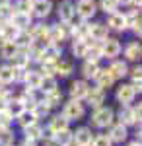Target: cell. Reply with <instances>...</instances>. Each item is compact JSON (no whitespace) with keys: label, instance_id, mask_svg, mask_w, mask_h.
Masks as SVG:
<instances>
[{"label":"cell","instance_id":"6da1fadb","mask_svg":"<svg viewBox=\"0 0 142 146\" xmlns=\"http://www.w3.org/2000/svg\"><path fill=\"white\" fill-rule=\"evenodd\" d=\"M62 115H64L68 121H72V119H80V117L84 115V105L80 103V100H70L64 105Z\"/></svg>","mask_w":142,"mask_h":146},{"label":"cell","instance_id":"7a4b0ae2","mask_svg":"<svg viewBox=\"0 0 142 146\" xmlns=\"http://www.w3.org/2000/svg\"><path fill=\"white\" fill-rule=\"evenodd\" d=\"M119 119L125 127L127 125H134L136 121H140V105L138 107H125V109H121Z\"/></svg>","mask_w":142,"mask_h":146},{"label":"cell","instance_id":"3957f363","mask_svg":"<svg viewBox=\"0 0 142 146\" xmlns=\"http://www.w3.org/2000/svg\"><path fill=\"white\" fill-rule=\"evenodd\" d=\"M92 119H94V125L96 127H107L113 121V111H111L109 107H98Z\"/></svg>","mask_w":142,"mask_h":146},{"label":"cell","instance_id":"277c9868","mask_svg":"<svg viewBox=\"0 0 142 146\" xmlns=\"http://www.w3.org/2000/svg\"><path fill=\"white\" fill-rule=\"evenodd\" d=\"M10 23H14L18 29H27L31 25V14L29 12H14L10 18Z\"/></svg>","mask_w":142,"mask_h":146},{"label":"cell","instance_id":"5b68a950","mask_svg":"<svg viewBox=\"0 0 142 146\" xmlns=\"http://www.w3.org/2000/svg\"><path fill=\"white\" fill-rule=\"evenodd\" d=\"M74 10H76V14L82 20H88V18H92L96 14V2L94 0H80Z\"/></svg>","mask_w":142,"mask_h":146},{"label":"cell","instance_id":"8992f818","mask_svg":"<svg viewBox=\"0 0 142 146\" xmlns=\"http://www.w3.org/2000/svg\"><path fill=\"white\" fill-rule=\"evenodd\" d=\"M121 53V43L117 39H103V45H101V55L107 56V58H115Z\"/></svg>","mask_w":142,"mask_h":146},{"label":"cell","instance_id":"52a82bcc","mask_svg":"<svg viewBox=\"0 0 142 146\" xmlns=\"http://www.w3.org/2000/svg\"><path fill=\"white\" fill-rule=\"evenodd\" d=\"M31 10L37 18H47L53 10V4H51V0H33Z\"/></svg>","mask_w":142,"mask_h":146},{"label":"cell","instance_id":"ba28073f","mask_svg":"<svg viewBox=\"0 0 142 146\" xmlns=\"http://www.w3.org/2000/svg\"><path fill=\"white\" fill-rule=\"evenodd\" d=\"M88 103L92 105V107H101V103L105 101V90L103 88H92V90L88 92Z\"/></svg>","mask_w":142,"mask_h":146},{"label":"cell","instance_id":"9c48e42d","mask_svg":"<svg viewBox=\"0 0 142 146\" xmlns=\"http://www.w3.org/2000/svg\"><path fill=\"white\" fill-rule=\"evenodd\" d=\"M88 92H90V86H88L84 80H76V82L70 86V96H72V100H84L88 96Z\"/></svg>","mask_w":142,"mask_h":146},{"label":"cell","instance_id":"30bf717a","mask_svg":"<svg viewBox=\"0 0 142 146\" xmlns=\"http://www.w3.org/2000/svg\"><path fill=\"white\" fill-rule=\"evenodd\" d=\"M134 96H136V90H134L132 86H121L119 90H117V100H119L121 103H125V105L132 103Z\"/></svg>","mask_w":142,"mask_h":146},{"label":"cell","instance_id":"8fae6325","mask_svg":"<svg viewBox=\"0 0 142 146\" xmlns=\"http://www.w3.org/2000/svg\"><path fill=\"white\" fill-rule=\"evenodd\" d=\"M88 35L94 41H103V39H107V25H103V23H92Z\"/></svg>","mask_w":142,"mask_h":146},{"label":"cell","instance_id":"7c38bea8","mask_svg":"<svg viewBox=\"0 0 142 146\" xmlns=\"http://www.w3.org/2000/svg\"><path fill=\"white\" fill-rule=\"evenodd\" d=\"M58 56H60V45L49 41V43L43 47V60H56Z\"/></svg>","mask_w":142,"mask_h":146},{"label":"cell","instance_id":"4fadbf2b","mask_svg":"<svg viewBox=\"0 0 142 146\" xmlns=\"http://www.w3.org/2000/svg\"><path fill=\"white\" fill-rule=\"evenodd\" d=\"M74 14H76V10H74V4H72L70 0H64V2L58 6V16H60L62 22H70V20L74 18Z\"/></svg>","mask_w":142,"mask_h":146},{"label":"cell","instance_id":"5bb4252c","mask_svg":"<svg viewBox=\"0 0 142 146\" xmlns=\"http://www.w3.org/2000/svg\"><path fill=\"white\" fill-rule=\"evenodd\" d=\"M72 138H74V142H76L78 146L90 144V142H92V131H90L88 127H82V129H78L76 133L72 135Z\"/></svg>","mask_w":142,"mask_h":146},{"label":"cell","instance_id":"9a60e30c","mask_svg":"<svg viewBox=\"0 0 142 146\" xmlns=\"http://www.w3.org/2000/svg\"><path fill=\"white\" fill-rule=\"evenodd\" d=\"M96 80H98V88H111V84L115 82V78H113V74H111L109 70L105 68V70H99L98 74H96Z\"/></svg>","mask_w":142,"mask_h":146},{"label":"cell","instance_id":"2e32d148","mask_svg":"<svg viewBox=\"0 0 142 146\" xmlns=\"http://www.w3.org/2000/svg\"><path fill=\"white\" fill-rule=\"evenodd\" d=\"M109 138H111V142H123L127 138V127L123 123L113 125L111 127V133H109Z\"/></svg>","mask_w":142,"mask_h":146},{"label":"cell","instance_id":"e0dca14e","mask_svg":"<svg viewBox=\"0 0 142 146\" xmlns=\"http://www.w3.org/2000/svg\"><path fill=\"white\" fill-rule=\"evenodd\" d=\"M41 78H43V74H39V72H33V70H27V74H25V86H27V90H39V84H41Z\"/></svg>","mask_w":142,"mask_h":146},{"label":"cell","instance_id":"ac0fdd59","mask_svg":"<svg viewBox=\"0 0 142 146\" xmlns=\"http://www.w3.org/2000/svg\"><path fill=\"white\" fill-rule=\"evenodd\" d=\"M20 31H22V29H18V27H16L14 23H10V22L2 23V39H4V41H14Z\"/></svg>","mask_w":142,"mask_h":146},{"label":"cell","instance_id":"d6986e66","mask_svg":"<svg viewBox=\"0 0 142 146\" xmlns=\"http://www.w3.org/2000/svg\"><path fill=\"white\" fill-rule=\"evenodd\" d=\"M49 29L51 27H47V25H33L31 31H29V35H31L33 41H45V39H49Z\"/></svg>","mask_w":142,"mask_h":146},{"label":"cell","instance_id":"ffe728a7","mask_svg":"<svg viewBox=\"0 0 142 146\" xmlns=\"http://www.w3.org/2000/svg\"><path fill=\"white\" fill-rule=\"evenodd\" d=\"M109 27L113 29H117V31H123V29H127V20H125V16L123 14H111L109 16Z\"/></svg>","mask_w":142,"mask_h":146},{"label":"cell","instance_id":"44dd1931","mask_svg":"<svg viewBox=\"0 0 142 146\" xmlns=\"http://www.w3.org/2000/svg\"><path fill=\"white\" fill-rule=\"evenodd\" d=\"M109 72L113 74V78H123V76H127L129 74V68H127V64L125 62H121V60H115L113 64L109 66Z\"/></svg>","mask_w":142,"mask_h":146},{"label":"cell","instance_id":"7402d4cb","mask_svg":"<svg viewBox=\"0 0 142 146\" xmlns=\"http://www.w3.org/2000/svg\"><path fill=\"white\" fill-rule=\"evenodd\" d=\"M43 135V129H41V125L37 123H31L25 127V138H29V140H39Z\"/></svg>","mask_w":142,"mask_h":146},{"label":"cell","instance_id":"603a6c76","mask_svg":"<svg viewBox=\"0 0 142 146\" xmlns=\"http://www.w3.org/2000/svg\"><path fill=\"white\" fill-rule=\"evenodd\" d=\"M53 140H55L58 146H66L70 140H72V133L68 129H62V131H56L53 133Z\"/></svg>","mask_w":142,"mask_h":146},{"label":"cell","instance_id":"cb8c5ba5","mask_svg":"<svg viewBox=\"0 0 142 146\" xmlns=\"http://www.w3.org/2000/svg\"><path fill=\"white\" fill-rule=\"evenodd\" d=\"M16 51H18V45L14 41H4L0 45V55L4 56V58H12V56L16 55Z\"/></svg>","mask_w":142,"mask_h":146},{"label":"cell","instance_id":"d4e9b609","mask_svg":"<svg viewBox=\"0 0 142 146\" xmlns=\"http://www.w3.org/2000/svg\"><path fill=\"white\" fill-rule=\"evenodd\" d=\"M99 72V66L96 60H88L86 64L82 66V74H84V78H96V74Z\"/></svg>","mask_w":142,"mask_h":146},{"label":"cell","instance_id":"484cf974","mask_svg":"<svg viewBox=\"0 0 142 146\" xmlns=\"http://www.w3.org/2000/svg\"><path fill=\"white\" fill-rule=\"evenodd\" d=\"M49 105L45 103V101H35V105L31 107V113L35 115V119H41V117H47L49 115Z\"/></svg>","mask_w":142,"mask_h":146},{"label":"cell","instance_id":"4316f807","mask_svg":"<svg viewBox=\"0 0 142 146\" xmlns=\"http://www.w3.org/2000/svg\"><path fill=\"white\" fill-rule=\"evenodd\" d=\"M86 56H88V60H96L98 62L99 58H101V45L99 43H90L88 45V51H86Z\"/></svg>","mask_w":142,"mask_h":146},{"label":"cell","instance_id":"83f0119b","mask_svg":"<svg viewBox=\"0 0 142 146\" xmlns=\"http://www.w3.org/2000/svg\"><path fill=\"white\" fill-rule=\"evenodd\" d=\"M62 129H68V119L64 115H56L51 121V133H56V131H62Z\"/></svg>","mask_w":142,"mask_h":146},{"label":"cell","instance_id":"f1b7e54d","mask_svg":"<svg viewBox=\"0 0 142 146\" xmlns=\"http://www.w3.org/2000/svg\"><path fill=\"white\" fill-rule=\"evenodd\" d=\"M140 53H142V49H140L138 43H129L127 49H125V55H127L129 60H138L140 58Z\"/></svg>","mask_w":142,"mask_h":146},{"label":"cell","instance_id":"f546056e","mask_svg":"<svg viewBox=\"0 0 142 146\" xmlns=\"http://www.w3.org/2000/svg\"><path fill=\"white\" fill-rule=\"evenodd\" d=\"M14 74H16L14 66H0V84H10V82H14Z\"/></svg>","mask_w":142,"mask_h":146},{"label":"cell","instance_id":"4dcf8cb0","mask_svg":"<svg viewBox=\"0 0 142 146\" xmlns=\"http://www.w3.org/2000/svg\"><path fill=\"white\" fill-rule=\"evenodd\" d=\"M39 88H41L45 94L55 92L56 90V80L53 78V76H43V78H41V84H39Z\"/></svg>","mask_w":142,"mask_h":146},{"label":"cell","instance_id":"1f68e13d","mask_svg":"<svg viewBox=\"0 0 142 146\" xmlns=\"http://www.w3.org/2000/svg\"><path fill=\"white\" fill-rule=\"evenodd\" d=\"M60 100H62V94L58 90H55V92H49V94H45V103L49 105V107H55V105H58L60 103Z\"/></svg>","mask_w":142,"mask_h":146},{"label":"cell","instance_id":"d6a6232c","mask_svg":"<svg viewBox=\"0 0 142 146\" xmlns=\"http://www.w3.org/2000/svg\"><path fill=\"white\" fill-rule=\"evenodd\" d=\"M18 121H20V125H22L23 129L27 127V125H31V123H35V115H33L31 111H27V109H23L20 115H18Z\"/></svg>","mask_w":142,"mask_h":146},{"label":"cell","instance_id":"836d02e7","mask_svg":"<svg viewBox=\"0 0 142 146\" xmlns=\"http://www.w3.org/2000/svg\"><path fill=\"white\" fill-rule=\"evenodd\" d=\"M14 140V135L10 133L8 127H0V146H10Z\"/></svg>","mask_w":142,"mask_h":146},{"label":"cell","instance_id":"e575fe53","mask_svg":"<svg viewBox=\"0 0 142 146\" xmlns=\"http://www.w3.org/2000/svg\"><path fill=\"white\" fill-rule=\"evenodd\" d=\"M6 109L12 113V117H18V115H20L25 107L22 105V101H20V100H18V101H12L10 100V101H8V105H6Z\"/></svg>","mask_w":142,"mask_h":146},{"label":"cell","instance_id":"d590c367","mask_svg":"<svg viewBox=\"0 0 142 146\" xmlns=\"http://www.w3.org/2000/svg\"><path fill=\"white\" fill-rule=\"evenodd\" d=\"M72 72V62H68V60H60V62H56V74H60V76H68Z\"/></svg>","mask_w":142,"mask_h":146},{"label":"cell","instance_id":"8d00e7d4","mask_svg":"<svg viewBox=\"0 0 142 146\" xmlns=\"http://www.w3.org/2000/svg\"><path fill=\"white\" fill-rule=\"evenodd\" d=\"M101 10L107 12V14H113V12L119 8V0H101Z\"/></svg>","mask_w":142,"mask_h":146},{"label":"cell","instance_id":"74e56055","mask_svg":"<svg viewBox=\"0 0 142 146\" xmlns=\"http://www.w3.org/2000/svg\"><path fill=\"white\" fill-rule=\"evenodd\" d=\"M131 76H132V88L140 92V82H142V68H140V66H136V68H134V70L131 72Z\"/></svg>","mask_w":142,"mask_h":146},{"label":"cell","instance_id":"f35d334b","mask_svg":"<svg viewBox=\"0 0 142 146\" xmlns=\"http://www.w3.org/2000/svg\"><path fill=\"white\" fill-rule=\"evenodd\" d=\"M12 121H14L12 113L8 111L6 107H2V109H0V127H10Z\"/></svg>","mask_w":142,"mask_h":146},{"label":"cell","instance_id":"ab89813d","mask_svg":"<svg viewBox=\"0 0 142 146\" xmlns=\"http://www.w3.org/2000/svg\"><path fill=\"white\" fill-rule=\"evenodd\" d=\"M43 72H45V76L56 74V60H43Z\"/></svg>","mask_w":142,"mask_h":146},{"label":"cell","instance_id":"60d3db41","mask_svg":"<svg viewBox=\"0 0 142 146\" xmlns=\"http://www.w3.org/2000/svg\"><path fill=\"white\" fill-rule=\"evenodd\" d=\"M94 146H111V138L107 135H99L94 140Z\"/></svg>","mask_w":142,"mask_h":146},{"label":"cell","instance_id":"b9f144b4","mask_svg":"<svg viewBox=\"0 0 142 146\" xmlns=\"http://www.w3.org/2000/svg\"><path fill=\"white\" fill-rule=\"evenodd\" d=\"M14 12L10 10V4L8 6H0V20H10Z\"/></svg>","mask_w":142,"mask_h":146},{"label":"cell","instance_id":"7bdbcfd3","mask_svg":"<svg viewBox=\"0 0 142 146\" xmlns=\"http://www.w3.org/2000/svg\"><path fill=\"white\" fill-rule=\"evenodd\" d=\"M29 8H31V0H20L16 6L18 12H29Z\"/></svg>","mask_w":142,"mask_h":146},{"label":"cell","instance_id":"ee69618b","mask_svg":"<svg viewBox=\"0 0 142 146\" xmlns=\"http://www.w3.org/2000/svg\"><path fill=\"white\" fill-rule=\"evenodd\" d=\"M23 146H35V140H29V138H25V142H23Z\"/></svg>","mask_w":142,"mask_h":146},{"label":"cell","instance_id":"f6af8a7d","mask_svg":"<svg viewBox=\"0 0 142 146\" xmlns=\"http://www.w3.org/2000/svg\"><path fill=\"white\" fill-rule=\"evenodd\" d=\"M10 4V0H0V6H8Z\"/></svg>","mask_w":142,"mask_h":146},{"label":"cell","instance_id":"bcb514c9","mask_svg":"<svg viewBox=\"0 0 142 146\" xmlns=\"http://www.w3.org/2000/svg\"><path fill=\"white\" fill-rule=\"evenodd\" d=\"M132 0H119V4H131Z\"/></svg>","mask_w":142,"mask_h":146},{"label":"cell","instance_id":"7dc6e473","mask_svg":"<svg viewBox=\"0 0 142 146\" xmlns=\"http://www.w3.org/2000/svg\"><path fill=\"white\" fill-rule=\"evenodd\" d=\"M66 146H78V144H76V142H74V138H72V140H70V142H68V144H66Z\"/></svg>","mask_w":142,"mask_h":146},{"label":"cell","instance_id":"c3c4849f","mask_svg":"<svg viewBox=\"0 0 142 146\" xmlns=\"http://www.w3.org/2000/svg\"><path fill=\"white\" fill-rule=\"evenodd\" d=\"M131 146H140V142H132V144Z\"/></svg>","mask_w":142,"mask_h":146},{"label":"cell","instance_id":"681fc988","mask_svg":"<svg viewBox=\"0 0 142 146\" xmlns=\"http://www.w3.org/2000/svg\"><path fill=\"white\" fill-rule=\"evenodd\" d=\"M0 37H2V22H0Z\"/></svg>","mask_w":142,"mask_h":146},{"label":"cell","instance_id":"f907efd6","mask_svg":"<svg viewBox=\"0 0 142 146\" xmlns=\"http://www.w3.org/2000/svg\"><path fill=\"white\" fill-rule=\"evenodd\" d=\"M84 146H90V144H84Z\"/></svg>","mask_w":142,"mask_h":146},{"label":"cell","instance_id":"816d5d0a","mask_svg":"<svg viewBox=\"0 0 142 146\" xmlns=\"http://www.w3.org/2000/svg\"><path fill=\"white\" fill-rule=\"evenodd\" d=\"M31 2H33V0H31Z\"/></svg>","mask_w":142,"mask_h":146},{"label":"cell","instance_id":"f5cc1de1","mask_svg":"<svg viewBox=\"0 0 142 146\" xmlns=\"http://www.w3.org/2000/svg\"><path fill=\"white\" fill-rule=\"evenodd\" d=\"M51 146H53V144H51Z\"/></svg>","mask_w":142,"mask_h":146}]
</instances>
